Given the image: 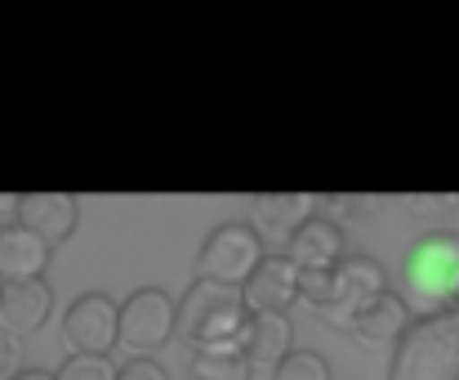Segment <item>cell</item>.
Masks as SVG:
<instances>
[{
	"label": "cell",
	"mask_w": 459,
	"mask_h": 380,
	"mask_svg": "<svg viewBox=\"0 0 459 380\" xmlns=\"http://www.w3.org/2000/svg\"><path fill=\"white\" fill-rule=\"evenodd\" d=\"M411 327H415L411 305L402 300V291H388V296H379L370 309H361V318L352 323L348 336H352L361 349H397Z\"/></svg>",
	"instance_id": "7c38bea8"
},
{
	"label": "cell",
	"mask_w": 459,
	"mask_h": 380,
	"mask_svg": "<svg viewBox=\"0 0 459 380\" xmlns=\"http://www.w3.org/2000/svg\"><path fill=\"white\" fill-rule=\"evenodd\" d=\"M250 309L241 300V291L214 287V282H192L178 296V340L192 349H210V345H246L250 331Z\"/></svg>",
	"instance_id": "7a4b0ae2"
},
{
	"label": "cell",
	"mask_w": 459,
	"mask_h": 380,
	"mask_svg": "<svg viewBox=\"0 0 459 380\" xmlns=\"http://www.w3.org/2000/svg\"><path fill=\"white\" fill-rule=\"evenodd\" d=\"M54 314V291L49 282H4L0 291V331L13 336V340H27L36 331H45Z\"/></svg>",
	"instance_id": "30bf717a"
},
{
	"label": "cell",
	"mask_w": 459,
	"mask_h": 380,
	"mask_svg": "<svg viewBox=\"0 0 459 380\" xmlns=\"http://www.w3.org/2000/svg\"><path fill=\"white\" fill-rule=\"evenodd\" d=\"M286 255L299 264V273H330V269L348 255V237H343V228H339L334 219H325V215L316 210L307 224H299V228L290 233Z\"/></svg>",
	"instance_id": "8fae6325"
},
{
	"label": "cell",
	"mask_w": 459,
	"mask_h": 380,
	"mask_svg": "<svg viewBox=\"0 0 459 380\" xmlns=\"http://www.w3.org/2000/svg\"><path fill=\"white\" fill-rule=\"evenodd\" d=\"M0 228H4V224H0Z\"/></svg>",
	"instance_id": "d4e9b609"
},
{
	"label": "cell",
	"mask_w": 459,
	"mask_h": 380,
	"mask_svg": "<svg viewBox=\"0 0 459 380\" xmlns=\"http://www.w3.org/2000/svg\"><path fill=\"white\" fill-rule=\"evenodd\" d=\"M299 264L281 251V255H264V264L255 269V278L241 287V300L246 309L259 318V314H290V305H299Z\"/></svg>",
	"instance_id": "ba28073f"
},
{
	"label": "cell",
	"mask_w": 459,
	"mask_h": 380,
	"mask_svg": "<svg viewBox=\"0 0 459 380\" xmlns=\"http://www.w3.org/2000/svg\"><path fill=\"white\" fill-rule=\"evenodd\" d=\"M121 380H169V372L156 363V358H130L121 367Z\"/></svg>",
	"instance_id": "44dd1931"
},
{
	"label": "cell",
	"mask_w": 459,
	"mask_h": 380,
	"mask_svg": "<svg viewBox=\"0 0 459 380\" xmlns=\"http://www.w3.org/2000/svg\"><path fill=\"white\" fill-rule=\"evenodd\" d=\"M455 309H459V305H455Z\"/></svg>",
	"instance_id": "484cf974"
},
{
	"label": "cell",
	"mask_w": 459,
	"mask_h": 380,
	"mask_svg": "<svg viewBox=\"0 0 459 380\" xmlns=\"http://www.w3.org/2000/svg\"><path fill=\"white\" fill-rule=\"evenodd\" d=\"M13 224L36 233L45 246H63L81 224V201L72 192H22Z\"/></svg>",
	"instance_id": "9c48e42d"
},
{
	"label": "cell",
	"mask_w": 459,
	"mask_h": 380,
	"mask_svg": "<svg viewBox=\"0 0 459 380\" xmlns=\"http://www.w3.org/2000/svg\"><path fill=\"white\" fill-rule=\"evenodd\" d=\"M375 201L379 197H366V192H330V197H316L321 215L334 219L343 228V219H370L375 215Z\"/></svg>",
	"instance_id": "e0dca14e"
},
{
	"label": "cell",
	"mask_w": 459,
	"mask_h": 380,
	"mask_svg": "<svg viewBox=\"0 0 459 380\" xmlns=\"http://www.w3.org/2000/svg\"><path fill=\"white\" fill-rule=\"evenodd\" d=\"M411 201V210H446V206H455V197H406Z\"/></svg>",
	"instance_id": "7402d4cb"
},
{
	"label": "cell",
	"mask_w": 459,
	"mask_h": 380,
	"mask_svg": "<svg viewBox=\"0 0 459 380\" xmlns=\"http://www.w3.org/2000/svg\"><path fill=\"white\" fill-rule=\"evenodd\" d=\"M0 291H4V282H0Z\"/></svg>",
	"instance_id": "cb8c5ba5"
},
{
	"label": "cell",
	"mask_w": 459,
	"mask_h": 380,
	"mask_svg": "<svg viewBox=\"0 0 459 380\" xmlns=\"http://www.w3.org/2000/svg\"><path fill=\"white\" fill-rule=\"evenodd\" d=\"M388 380H459V309L415 318L406 340L393 349Z\"/></svg>",
	"instance_id": "3957f363"
},
{
	"label": "cell",
	"mask_w": 459,
	"mask_h": 380,
	"mask_svg": "<svg viewBox=\"0 0 459 380\" xmlns=\"http://www.w3.org/2000/svg\"><path fill=\"white\" fill-rule=\"evenodd\" d=\"M259 264H264V237H259V228L232 219V224H219L201 242L192 273H196V282H214V287L241 291L255 278Z\"/></svg>",
	"instance_id": "277c9868"
},
{
	"label": "cell",
	"mask_w": 459,
	"mask_h": 380,
	"mask_svg": "<svg viewBox=\"0 0 459 380\" xmlns=\"http://www.w3.org/2000/svg\"><path fill=\"white\" fill-rule=\"evenodd\" d=\"M241 354H246L250 372H268L273 376L295 354V323H290V314H259V318H250Z\"/></svg>",
	"instance_id": "4fadbf2b"
},
{
	"label": "cell",
	"mask_w": 459,
	"mask_h": 380,
	"mask_svg": "<svg viewBox=\"0 0 459 380\" xmlns=\"http://www.w3.org/2000/svg\"><path fill=\"white\" fill-rule=\"evenodd\" d=\"M121 340V305L103 291H85L63 309V345L72 354H99L112 358Z\"/></svg>",
	"instance_id": "52a82bcc"
},
{
	"label": "cell",
	"mask_w": 459,
	"mask_h": 380,
	"mask_svg": "<svg viewBox=\"0 0 459 380\" xmlns=\"http://www.w3.org/2000/svg\"><path fill=\"white\" fill-rule=\"evenodd\" d=\"M22 372V340L0 331V380H13Z\"/></svg>",
	"instance_id": "ffe728a7"
},
{
	"label": "cell",
	"mask_w": 459,
	"mask_h": 380,
	"mask_svg": "<svg viewBox=\"0 0 459 380\" xmlns=\"http://www.w3.org/2000/svg\"><path fill=\"white\" fill-rule=\"evenodd\" d=\"M169 340H178V300L160 287H139L121 305V340L117 349L130 358H156Z\"/></svg>",
	"instance_id": "5b68a950"
},
{
	"label": "cell",
	"mask_w": 459,
	"mask_h": 380,
	"mask_svg": "<svg viewBox=\"0 0 459 380\" xmlns=\"http://www.w3.org/2000/svg\"><path fill=\"white\" fill-rule=\"evenodd\" d=\"M54 246H45L36 233L4 224L0 228V282H40L49 269Z\"/></svg>",
	"instance_id": "5bb4252c"
},
{
	"label": "cell",
	"mask_w": 459,
	"mask_h": 380,
	"mask_svg": "<svg viewBox=\"0 0 459 380\" xmlns=\"http://www.w3.org/2000/svg\"><path fill=\"white\" fill-rule=\"evenodd\" d=\"M13 380H54V372H40V367H22Z\"/></svg>",
	"instance_id": "603a6c76"
},
{
	"label": "cell",
	"mask_w": 459,
	"mask_h": 380,
	"mask_svg": "<svg viewBox=\"0 0 459 380\" xmlns=\"http://www.w3.org/2000/svg\"><path fill=\"white\" fill-rule=\"evenodd\" d=\"M54 380H121V367L99 354H67Z\"/></svg>",
	"instance_id": "ac0fdd59"
},
{
	"label": "cell",
	"mask_w": 459,
	"mask_h": 380,
	"mask_svg": "<svg viewBox=\"0 0 459 380\" xmlns=\"http://www.w3.org/2000/svg\"><path fill=\"white\" fill-rule=\"evenodd\" d=\"M250 363L241 354V345H210V349H192L187 380H250Z\"/></svg>",
	"instance_id": "2e32d148"
},
{
	"label": "cell",
	"mask_w": 459,
	"mask_h": 380,
	"mask_svg": "<svg viewBox=\"0 0 459 380\" xmlns=\"http://www.w3.org/2000/svg\"><path fill=\"white\" fill-rule=\"evenodd\" d=\"M268 380H334L330 376V363L321 358V354H312V349H295L277 372Z\"/></svg>",
	"instance_id": "d6986e66"
},
{
	"label": "cell",
	"mask_w": 459,
	"mask_h": 380,
	"mask_svg": "<svg viewBox=\"0 0 459 380\" xmlns=\"http://www.w3.org/2000/svg\"><path fill=\"white\" fill-rule=\"evenodd\" d=\"M388 273L375 255H343L330 273V300L316 314L325 327L334 331H352V323L361 318V309H370L379 296H388Z\"/></svg>",
	"instance_id": "8992f818"
},
{
	"label": "cell",
	"mask_w": 459,
	"mask_h": 380,
	"mask_svg": "<svg viewBox=\"0 0 459 380\" xmlns=\"http://www.w3.org/2000/svg\"><path fill=\"white\" fill-rule=\"evenodd\" d=\"M312 215H316V197H307V192L255 197V228H259V237L273 233V237L290 242V233H295L299 224H307Z\"/></svg>",
	"instance_id": "9a60e30c"
},
{
	"label": "cell",
	"mask_w": 459,
	"mask_h": 380,
	"mask_svg": "<svg viewBox=\"0 0 459 380\" xmlns=\"http://www.w3.org/2000/svg\"><path fill=\"white\" fill-rule=\"evenodd\" d=\"M402 300L415 318H437L459 305V233H429L406 251Z\"/></svg>",
	"instance_id": "6da1fadb"
}]
</instances>
